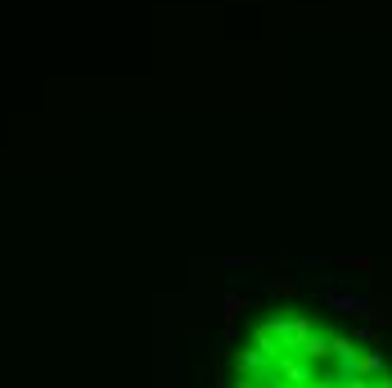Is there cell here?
<instances>
[{
  "label": "cell",
  "mask_w": 392,
  "mask_h": 388,
  "mask_svg": "<svg viewBox=\"0 0 392 388\" xmlns=\"http://www.w3.org/2000/svg\"><path fill=\"white\" fill-rule=\"evenodd\" d=\"M221 307H226V316L235 321L239 312H248V298H239V294H226V303H221Z\"/></svg>",
  "instance_id": "1"
},
{
  "label": "cell",
  "mask_w": 392,
  "mask_h": 388,
  "mask_svg": "<svg viewBox=\"0 0 392 388\" xmlns=\"http://www.w3.org/2000/svg\"><path fill=\"white\" fill-rule=\"evenodd\" d=\"M379 366H383V361L374 357V352H370V357H356V370H365V375H379Z\"/></svg>",
  "instance_id": "3"
},
{
  "label": "cell",
  "mask_w": 392,
  "mask_h": 388,
  "mask_svg": "<svg viewBox=\"0 0 392 388\" xmlns=\"http://www.w3.org/2000/svg\"><path fill=\"white\" fill-rule=\"evenodd\" d=\"M347 266H352V271H374V257H365V253H352V257H347Z\"/></svg>",
  "instance_id": "4"
},
{
  "label": "cell",
  "mask_w": 392,
  "mask_h": 388,
  "mask_svg": "<svg viewBox=\"0 0 392 388\" xmlns=\"http://www.w3.org/2000/svg\"><path fill=\"white\" fill-rule=\"evenodd\" d=\"M356 339H365V343H379L383 339V325H361V334Z\"/></svg>",
  "instance_id": "5"
},
{
  "label": "cell",
  "mask_w": 392,
  "mask_h": 388,
  "mask_svg": "<svg viewBox=\"0 0 392 388\" xmlns=\"http://www.w3.org/2000/svg\"><path fill=\"white\" fill-rule=\"evenodd\" d=\"M266 294H275V298L297 294V280H271V284H266Z\"/></svg>",
  "instance_id": "2"
}]
</instances>
